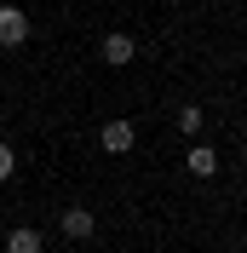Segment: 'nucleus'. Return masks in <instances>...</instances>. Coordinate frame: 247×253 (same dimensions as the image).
I'll use <instances>...</instances> for the list:
<instances>
[{"mask_svg": "<svg viewBox=\"0 0 247 253\" xmlns=\"http://www.w3.org/2000/svg\"><path fill=\"white\" fill-rule=\"evenodd\" d=\"M98 58L121 69V63H132V58H138V41H132V35H104V46H98Z\"/></svg>", "mask_w": 247, "mask_h": 253, "instance_id": "3", "label": "nucleus"}, {"mask_svg": "<svg viewBox=\"0 0 247 253\" xmlns=\"http://www.w3.org/2000/svg\"><path fill=\"white\" fill-rule=\"evenodd\" d=\"M6 253H46V236L29 230V224H17L12 236H6Z\"/></svg>", "mask_w": 247, "mask_h": 253, "instance_id": "6", "label": "nucleus"}, {"mask_svg": "<svg viewBox=\"0 0 247 253\" xmlns=\"http://www.w3.org/2000/svg\"><path fill=\"white\" fill-rule=\"evenodd\" d=\"M92 230H98L92 207H63V236H69V242H86Z\"/></svg>", "mask_w": 247, "mask_h": 253, "instance_id": "4", "label": "nucleus"}, {"mask_svg": "<svg viewBox=\"0 0 247 253\" xmlns=\"http://www.w3.org/2000/svg\"><path fill=\"white\" fill-rule=\"evenodd\" d=\"M178 132H201V110H196V104L178 110Z\"/></svg>", "mask_w": 247, "mask_h": 253, "instance_id": "7", "label": "nucleus"}, {"mask_svg": "<svg viewBox=\"0 0 247 253\" xmlns=\"http://www.w3.org/2000/svg\"><path fill=\"white\" fill-rule=\"evenodd\" d=\"M98 144H104V156H126V150L138 144V126L132 121H109L104 132H98Z\"/></svg>", "mask_w": 247, "mask_h": 253, "instance_id": "2", "label": "nucleus"}, {"mask_svg": "<svg viewBox=\"0 0 247 253\" xmlns=\"http://www.w3.org/2000/svg\"><path fill=\"white\" fill-rule=\"evenodd\" d=\"M12 173H17V150H12V144H0V184H6Z\"/></svg>", "mask_w": 247, "mask_h": 253, "instance_id": "8", "label": "nucleus"}, {"mask_svg": "<svg viewBox=\"0 0 247 253\" xmlns=\"http://www.w3.org/2000/svg\"><path fill=\"white\" fill-rule=\"evenodd\" d=\"M184 167L196 178H213L218 173V150H213V144H190V150H184Z\"/></svg>", "mask_w": 247, "mask_h": 253, "instance_id": "5", "label": "nucleus"}, {"mask_svg": "<svg viewBox=\"0 0 247 253\" xmlns=\"http://www.w3.org/2000/svg\"><path fill=\"white\" fill-rule=\"evenodd\" d=\"M29 41V12L23 6H0V46H23Z\"/></svg>", "mask_w": 247, "mask_h": 253, "instance_id": "1", "label": "nucleus"}]
</instances>
